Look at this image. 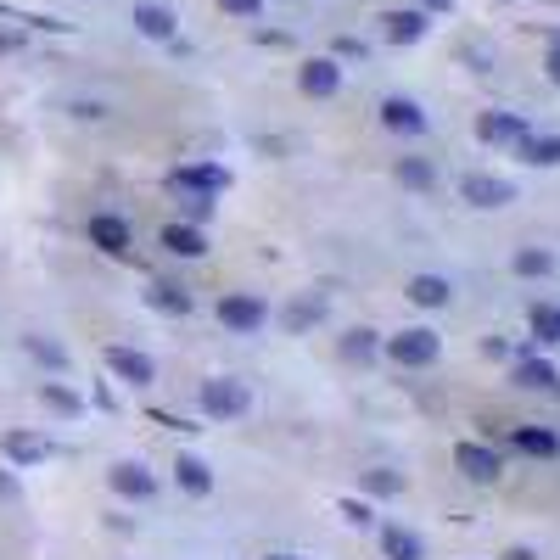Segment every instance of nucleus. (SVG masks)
<instances>
[{
	"instance_id": "1",
	"label": "nucleus",
	"mask_w": 560,
	"mask_h": 560,
	"mask_svg": "<svg viewBox=\"0 0 560 560\" xmlns=\"http://www.w3.org/2000/svg\"><path fill=\"white\" fill-rule=\"evenodd\" d=\"M387 353L398 364H409V370H420V364H432L437 353H443V342H437V331H398L387 342Z\"/></svg>"
},
{
	"instance_id": "2",
	"label": "nucleus",
	"mask_w": 560,
	"mask_h": 560,
	"mask_svg": "<svg viewBox=\"0 0 560 560\" xmlns=\"http://www.w3.org/2000/svg\"><path fill=\"white\" fill-rule=\"evenodd\" d=\"M219 320L230 325V331H258V325L269 320V308L247 292H230V297H219Z\"/></svg>"
},
{
	"instance_id": "3",
	"label": "nucleus",
	"mask_w": 560,
	"mask_h": 560,
	"mask_svg": "<svg viewBox=\"0 0 560 560\" xmlns=\"http://www.w3.org/2000/svg\"><path fill=\"white\" fill-rule=\"evenodd\" d=\"M202 409H208L213 420H236L241 409H247V387H241V381H208V387H202Z\"/></svg>"
},
{
	"instance_id": "4",
	"label": "nucleus",
	"mask_w": 560,
	"mask_h": 560,
	"mask_svg": "<svg viewBox=\"0 0 560 560\" xmlns=\"http://www.w3.org/2000/svg\"><path fill=\"white\" fill-rule=\"evenodd\" d=\"M454 465H460L471 482H493V476L504 471V460L493 454L488 443H460V448H454Z\"/></svg>"
},
{
	"instance_id": "5",
	"label": "nucleus",
	"mask_w": 560,
	"mask_h": 560,
	"mask_svg": "<svg viewBox=\"0 0 560 560\" xmlns=\"http://www.w3.org/2000/svg\"><path fill=\"white\" fill-rule=\"evenodd\" d=\"M90 247L124 258V252H129V224L118 219V213H96V219H90Z\"/></svg>"
},
{
	"instance_id": "6",
	"label": "nucleus",
	"mask_w": 560,
	"mask_h": 560,
	"mask_svg": "<svg viewBox=\"0 0 560 560\" xmlns=\"http://www.w3.org/2000/svg\"><path fill=\"white\" fill-rule=\"evenodd\" d=\"M112 488L124 493V499H152V493H157V476L146 471L140 460H124V465H112Z\"/></svg>"
},
{
	"instance_id": "7",
	"label": "nucleus",
	"mask_w": 560,
	"mask_h": 560,
	"mask_svg": "<svg viewBox=\"0 0 560 560\" xmlns=\"http://www.w3.org/2000/svg\"><path fill=\"white\" fill-rule=\"evenodd\" d=\"M107 364H112V376L118 381H135V387H146V381L157 376V364L146 359V353H135V348H107Z\"/></svg>"
},
{
	"instance_id": "8",
	"label": "nucleus",
	"mask_w": 560,
	"mask_h": 560,
	"mask_svg": "<svg viewBox=\"0 0 560 560\" xmlns=\"http://www.w3.org/2000/svg\"><path fill=\"white\" fill-rule=\"evenodd\" d=\"M168 185H180V191H208V196H219L224 185H230V174H224L219 163H191V168H180Z\"/></svg>"
},
{
	"instance_id": "9",
	"label": "nucleus",
	"mask_w": 560,
	"mask_h": 560,
	"mask_svg": "<svg viewBox=\"0 0 560 560\" xmlns=\"http://www.w3.org/2000/svg\"><path fill=\"white\" fill-rule=\"evenodd\" d=\"M476 135L488 140V146H510V140L527 135V124H521L516 112H482V118H476Z\"/></svg>"
},
{
	"instance_id": "10",
	"label": "nucleus",
	"mask_w": 560,
	"mask_h": 560,
	"mask_svg": "<svg viewBox=\"0 0 560 560\" xmlns=\"http://www.w3.org/2000/svg\"><path fill=\"white\" fill-rule=\"evenodd\" d=\"M381 124L398 129V135H420V129H426V112H420L415 101H404V96H387L381 101Z\"/></svg>"
},
{
	"instance_id": "11",
	"label": "nucleus",
	"mask_w": 560,
	"mask_h": 560,
	"mask_svg": "<svg viewBox=\"0 0 560 560\" xmlns=\"http://www.w3.org/2000/svg\"><path fill=\"white\" fill-rule=\"evenodd\" d=\"M460 191H465V202H476V208H504V202L516 196L504 180H488V174H471V180H465Z\"/></svg>"
},
{
	"instance_id": "12",
	"label": "nucleus",
	"mask_w": 560,
	"mask_h": 560,
	"mask_svg": "<svg viewBox=\"0 0 560 560\" xmlns=\"http://www.w3.org/2000/svg\"><path fill=\"white\" fill-rule=\"evenodd\" d=\"M297 84H303V96H336V84H342V73H336V62H325V56H320V62H308V68H303V79H297Z\"/></svg>"
},
{
	"instance_id": "13",
	"label": "nucleus",
	"mask_w": 560,
	"mask_h": 560,
	"mask_svg": "<svg viewBox=\"0 0 560 560\" xmlns=\"http://www.w3.org/2000/svg\"><path fill=\"white\" fill-rule=\"evenodd\" d=\"M163 247L174 252V258H202V252H208V241H202V230H196V224H168V230H163Z\"/></svg>"
},
{
	"instance_id": "14",
	"label": "nucleus",
	"mask_w": 560,
	"mask_h": 560,
	"mask_svg": "<svg viewBox=\"0 0 560 560\" xmlns=\"http://www.w3.org/2000/svg\"><path fill=\"white\" fill-rule=\"evenodd\" d=\"M51 454V443L45 437H34V432H6V460L12 465H34V460H45Z\"/></svg>"
},
{
	"instance_id": "15",
	"label": "nucleus",
	"mask_w": 560,
	"mask_h": 560,
	"mask_svg": "<svg viewBox=\"0 0 560 560\" xmlns=\"http://www.w3.org/2000/svg\"><path fill=\"white\" fill-rule=\"evenodd\" d=\"M174 482H180L185 493H208L213 488V471L196 460V454H180V460H174Z\"/></svg>"
},
{
	"instance_id": "16",
	"label": "nucleus",
	"mask_w": 560,
	"mask_h": 560,
	"mask_svg": "<svg viewBox=\"0 0 560 560\" xmlns=\"http://www.w3.org/2000/svg\"><path fill=\"white\" fill-rule=\"evenodd\" d=\"M409 303L443 308V303H448V280H443V275H415V280H409Z\"/></svg>"
},
{
	"instance_id": "17",
	"label": "nucleus",
	"mask_w": 560,
	"mask_h": 560,
	"mask_svg": "<svg viewBox=\"0 0 560 560\" xmlns=\"http://www.w3.org/2000/svg\"><path fill=\"white\" fill-rule=\"evenodd\" d=\"M521 157L538 168H555L560 163V135H521Z\"/></svg>"
},
{
	"instance_id": "18",
	"label": "nucleus",
	"mask_w": 560,
	"mask_h": 560,
	"mask_svg": "<svg viewBox=\"0 0 560 560\" xmlns=\"http://www.w3.org/2000/svg\"><path fill=\"white\" fill-rule=\"evenodd\" d=\"M381 549H387V560H420V538L404 527H381Z\"/></svg>"
},
{
	"instance_id": "19",
	"label": "nucleus",
	"mask_w": 560,
	"mask_h": 560,
	"mask_svg": "<svg viewBox=\"0 0 560 560\" xmlns=\"http://www.w3.org/2000/svg\"><path fill=\"white\" fill-rule=\"evenodd\" d=\"M516 381L521 387H538V392H555L560 381H555V364H544V359H521L516 364Z\"/></svg>"
},
{
	"instance_id": "20",
	"label": "nucleus",
	"mask_w": 560,
	"mask_h": 560,
	"mask_svg": "<svg viewBox=\"0 0 560 560\" xmlns=\"http://www.w3.org/2000/svg\"><path fill=\"white\" fill-rule=\"evenodd\" d=\"M135 28L152 34V40H168V34H174V17H168L163 6H135Z\"/></svg>"
},
{
	"instance_id": "21",
	"label": "nucleus",
	"mask_w": 560,
	"mask_h": 560,
	"mask_svg": "<svg viewBox=\"0 0 560 560\" xmlns=\"http://www.w3.org/2000/svg\"><path fill=\"white\" fill-rule=\"evenodd\" d=\"M387 34L398 45H409V40H420V34H426V17H420V12H392L387 17Z\"/></svg>"
},
{
	"instance_id": "22",
	"label": "nucleus",
	"mask_w": 560,
	"mask_h": 560,
	"mask_svg": "<svg viewBox=\"0 0 560 560\" xmlns=\"http://www.w3.org/2000/svg\"><path fill=\"white\" fill-rule=\"evenodd\" d=\"M40 398L56 409V415H79V409H84V398H79V392H68L62 381H45V387H40Z\"/></svg>"
},
{
	"instance_id": "23",
	"label": "nucleus",
	"mask_w": 560,
	"mask_h": 560,
	"mask_svg": "<svg viewBox=\"0 0 560 560\" xmlns=\"http://www.w3.org/2000/svg\"><path fill=\"white\" fill-rule=\"evenodd\" d=\"M152 303L163 308V314H185V308H191V292H185V286H168V280H157V286H152Z\"/></svg>"
},
{
	"instance_id": "24",
	"label": "nucleus",
	"mask_w": 560,
	"mask_h": 560,
	"mask_svg": "<svg viewBox=\"0 0 560 560\" xmlns=\"http://www.w3.org/2000/svg\"><path fill=\"white\" fill-rule=\"evenodd\" d=\"M516 448H521V454H555V432H544V426H521V432H516Z\"/></svg>"
},
{
	"instance_id": "25",
	"label": "nucleus",
	"mask_w": 560,
	"mask_h": 560,
	"mask_svg": "<svg viewBox=\"0 0 560 560\" xmlns=\"http://www.w3.org/2000/svg\"><path fill=\"white\" fill-rule=\"evenodd\" d=\"M549 269H555V258H549V252H538V247L516 252V275H549Z\"/></svg>"
},
{
	"instance_id": "26",
	"label": "nucleus",
	"mask_w": 560,
	"mask_h": 560,
	"mask_svg": "<svg viewBox=\"0 0 560 560\" xmlns=\"http://www.w3.org/2000/svg\"><path fill=\"white\" fill-rule=\"evenodd\" d=\"M532 336H538V342H560V320H555V308H532Z\"/></svg>"
},
{
	"instance_id": "27",
	"label": "nucleus",
	"mask_w": 560,
	"mask_h": 560,
	"mask_svg": "<svg viewBox=\"0 0 560 560\" xmlns=\"http://www.w3.org/2000/svg\"><path fill=\"white\" fill-rule=\"evenodd\" d=\"M174 191H180V185H174ZM180 208L191 213V219H208V213H213V196L208 191H180Z\"/></svg>"
},
{
	"instance_id": "28",
	"label": "nucleus",
	"mask_w": 560,
	"mask_h": 560,
	"mask_svg": "<svg viewBox=\"0 0 560 560\" xmlns=\"http://www.w3.org/2000/svg\"><path fill=\"white\" fill-rule=\"evenodd\" d=\"M342 353H348V359H370V353H376V331H353L348 342H342Z\"/></svg>"
},
{
	"instance_id": "29",
	"label": "nucleus",
	"mask_w": 560,
	"mask_h": 560,
	"mask_svg": "<svg viewBox=\"0 0 560 560\" xmlns=\"http://www.w3.org/2000/svg\"><path fill=\"white\" fill-rule=\"evenodd\" d=\"M398 174H404V185H415V191H426V185H432V168L420 163V157H409V163L398 168Z\"/></svg>"
},
{
	"instance_id": "30",
	"label": "nucleus",
	"mask_w": 560,
	"mask_h": 560,
	"mask_svg": "<svg viewBox=\"0 0 560 560\" xmlns=\"http://www.w3.org/2000/svg\"><path fill=\"white\" fill-rule=\"evenodd\" d=\"M28 353H34L40 364H62V359H68V353L56 348V342H45V336H28Z\"/></svg>"
},
{
	"instance_id": "31",
	"label": "nucleus",
	"mask_w": 560,
	"mask_h": 560,
	"mask_svg": "<svg viewBox=\"0 0 560 560\" xmlns=\"http://www.w3.org/2000/svg\"><path fill=\"white\" fill-rule=\"evenodd\" d=\"M364 488H370V493H398L404 482H398L392 471H370V476H364Z\"/></svg>"
},
{
	"instance_id": "32",
	"label": "nucleus",
	"mask_w": 560,
	"mask_h": 560,
	"mask_svg": "<svg viewBox=\"0 0 560 560\" xmlns=\"http://www.w3.org/2000/svg\"><path fill=\"white\" fill-rule=\"evenodd\" d=\"M308 320H320V303H297L292 314H286V325H292V331H303Z\"/></svg>"
},
{
	"instance_id": "33",
	"label": "nucleus",
	"mask_w": 560,
	"mask_h": 560,
	"mask_svg": "<svg viewBox=\"0 0 560 560\" xmlns=\"http://www.w3.org/2000/svg\"><path fill=\"white\" fill-rule=\"evenodd\" d=\"M224 12H241V17H258V6H264V0H219Z\"/></svg>"
},
{
	"instance_id": "34",
	"label": "nucleus",
	"mask_w": 560,
	"mask_h": 560,
	"mask_svg": "<svg viewBox=\"0 0 560 560\" xmlns=\"http://www.w3.org/2000/svg\"><path fill=\"white\" fill-rule=\"evenodd\" d=\"M23 45V34H0V51H17Z\"/></svg>"
},
{
	"instance_id": "35",
	"label": "nucleus",
	"mask_w": 560,
	"mask_h": 560,
	"mask_svg": "<svg viewBox=\"0 0 560 560\" xmlns=\"http://www.w3.org/2000/svg\"><path fill=\"white\" fill-rule=\"evenodd\" d=\"M549 79L560 84V45H555V56H549Z\"/></svg>"
},
{
	"instance_id": "36",
	"label": "nucleus",
	"mask_w": 560,
	"mask_h": 560,
	"mask_svg": "<svg viewBox=\"0 0 560 560\" xmlns=\"http://www.w3.org/2000/svg\"><path fill=\"white\" fill-rule=\"evenodd\" d=\"M12 493H17V482L12 476H0V499H12Z\"/></svg>"
},
{
	"instance_id": "37",
	"label": "nucleus",
	"mask_w": 560,
	"mask_h": 560,
	"mask_svg": "<svg viewBox=\"0 0 560 560\" xmlns=\"http://www.w3.org/2000/svg\"><path fill=\"white\" fill-rule=\"evenodd\" d=\"M504 560H532V549H510V555H504Z\"/></svg>"
},
{
	"instance_id": "38",
	"label": "nucleus",
	"mask_w": 560,
	"mask_h": 560,
	"mask_svg": "<svg viewBox=\"0 0 560 560\" xmlns=\"http://www.w3.org/2000/svg\"><path fill=\"white\" fill-rule=\"evenodd\" d=\"M269 560H303V555H269Z\"/></svg>"
},
{
	"instance_id": "39",
	"label": "nucleus",
	"mask_w": 560,
	"mask_h": 560,
	"mask_svg": "<svg viewBox=\"0 0 560 560\" xmlns=\"http://www.w3.org/2000/svg\"><path fill=\"white\" fill-rule=\"evenodd\" d=\"M555 320H560V314H555Z\"/></svg>"
}]
</instances>
